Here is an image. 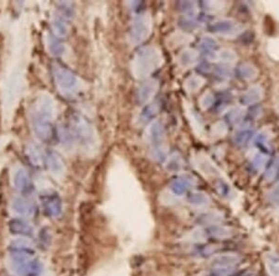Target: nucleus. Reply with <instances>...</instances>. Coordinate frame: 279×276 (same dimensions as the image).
Returning <instances> with one entry per match:
<instances>
[{"label":"nucleus","mask_w":279,"mask_h":276,"mask_svg":"<svg viewBox=\"0 0 279 276\" xmlns=\"http://www.w3.org/2000/svg\"><path fill=\"white\" fill-rule=\"evenodd\" d=\"M160 49L154 46L141 48L130 62V72L136 79H145L163 64Z\"/></svg>","instance_id":"1"},{"label":"nucleus","mask_w":279,"mask_h":276,"mask_svg":"<svg viewBox=\"0 0 279 276\" xmlns=\"http://www.w3.org/2000/svg\"><path fill=\"white\" fill-rule=\"evenodd\" d=\"M73 134L82 151L93 156L99 149V139L94 126L82 115H75L72 119Z\"/></svg>","instance_id":"2"},{"label":"nucleus","mask_w":279,"mask_h":276,"mask_svg":"<svg viewBox=\"0 0 279 276\" xmlns=\"http://www.w3.org/2000/svg\"><path fill=\"white\" fill-rule=\"evenodd\" d=\"M54 81L60 93L66 98L77 96L82 89V82L67 68L54 64L52 66Z\"/></svg>","instance_id":"3"},{"label":"nucleus","mask_w":279,"mask_h":276,"mask_svg":"<svg viewBox=\"0 0 279 276\" xmlns=\"http://www.w3.org/2000/svg\"><path fill=\"white\" fill-rule=\"evenodd\" d=\"M153 31V18L152 15L145 11L136 15L132 20L129 40L132 45H139L145 42L149 38Z\"/></svg>","instance_id":"4"},{"label":"nucleus","mask_w":279,"mask_h":276,"mask_svg":"<svg viewBox=\"0 0 279 276\" xmlns=\"http://www.w3.org/2000/svg\"><path fill=\"white\" fill-rule=\"evenodd\" d=\"M57 108L52 97L47 93H42L37 98L31 113L32 120L52 123L56 116Z\"/></svg>","instance_id":"5"},{"label":"nucleus","mask_w":279,"mask_h":276,"mask_svg":"<svg viewBox=\"0 0 279 276\" xmlns=\"http://www.w3.org/2000/svg\"><path fill=\"white\" fill-rule=\"evenodd\" d=\"M12 270L20 276H37L41 272V264L29 255L12 254Z\"/></svg>","instance_id":"6"},{"label":"nucleus","mask_w":279,"mask_h":276,"mask_svg":"<svg viewBox=\"0 0 279 276\" xmlns=\"http://www.w3.org/2000/svg\"><path fill=\"white\" fill-rule=\"evenodd\" d=\"M211 31L222 37L233 38L240 33L242 26L233 20L222 19L213 22L211 26Z\"/></svg>","instance_id":"7"},{"label":"nucleus","mask_w":279,"mask_h":276,"mask_svg":"<svg viewBox=\"0 0 279 276\" xmlns=\"http://www.w3.org/2000/svg\"><path fill=\"white\" fill-rule=\"evenodd\" d=\"M159 89V82L156 79H149L139 86L137 90V101L141 105L148 104L152 101Z\"/></svg>","instance_id":"8"},{"label":"nucleus","mask_w":279,"mask_h":276,"mask_svg":"<svg viewBox=\"0 0 279 276\" xmlns=\"http://www.w3.org/2000/svg\"><path fill=\"white\" fill-rule=\"evenodd\" d=\"M165 137L164 125L159 120H154L151 122L145 130V138L146 143L152 144L153 147L160 145L163 142Z\"/></svg>","instance_id":"9"},{"label":"nucleus","mask_w":279,"mask_h":276,"mask_svg":"<svg viewBox=\"0 0 279 276\" xmlns=\"http://www.w3.org/2000/svg\"><path fill=\"white\" fill-rule=\"evenodd\" d=\"M12 210L20 216L32 217L35 214V206L32 202L23 197H15L11 203Z\"/></svg>","instance_id":"10"},{"label":"nucleus","mask_w":279,"mask_h":276,"mask_svg":"<svg viewBox=\"0 0 279 276\" xmlns=\"http://www.w3.org/2000/svg\"><path fill=\"white\" fill-rule=\"evenodd\" d=\"M42 203L44 205L45 210L48 215L57 217L63 211V204L57 195L53 193H45L42 198Z\"/></svg>","instance_id":"11"},{"label":"nucleus","mask_w":279,"mask_h":276,"mask_svg":"<svg viewBox=\"0 0 279 276\" xmlns=\"http://www.w3.org/2000/svg\"><path fill=\"white\" fill-rule=\"evenodd\" d=\"M46 164L49 172L55 177H61L65 172L64 163L55 152H48L46 155Z\"/></svg>","instance_id":"12"},{"label":"nucleus","mask_w":279,"mask_h":276,"mask_svg":"<svg viewBox=\"0 0 279 276\" xmlns=\"http://www.w3.org/2000/svg\"><path fill=\"white\" fill-rule=\"evenodd\" d=\"M13 184L20 192L26 193L32 190L29 176L23 170H18L15 171L13 175Z\"/></svg>","instance_id":"13"},{"label":"nucleus","mask_w":279,"mask_h":276,"mask_svg":"<svg viewBox=\"0 0 279 276\" xmlns=\"http://www.w3.org/2000/svg\"><path fill=\"white\" fill-rule=\"evenodd\" d=\"M10 249L12 254H22V255L32 256L34 253V245L28 239H16L10 243Z\"/></svg>","instance_id":"14"},{"label":"nucleus","mask_w":279,"mask_h":276,"mask_svg":"<svg viewBox=\"0 0 279 276\" xmlns=\"http://www.w3.org/2000/svg\"><path fill=\"white\" fill-rule=\"evenodd\" d=\"M9 228L11 234L20 236H31L34 233L33 227L22 219H12L9 223Z\"/></svg>","instance_id":"15"},{"label":"nucleus","mask_w":279,"mask_h":276,"mask_svg":"<svg viewBox=\"0 0 279 276\" xmlns=\"http://www.w3.org/2000/svg\"><path fill=\"white\" fill-rule=\"evenodd\" d=\"M159 110H160L159 103L155 102V103L148 104L139 114V118H138L139 124L145 125L151 122L155 117V115L158 114Z\"/></svg>","instance_id":"16"},{"label":"nucleus","mask_w":279,"mask_h":276,"mask_svg":"<svg viewBox=\"0 0 279 276\" xmlns=\"http://www.w3.org/2000/svg\"><path fill=\"white\" fill-rule=\"evenodd\" d=\"M208 58L223 64H234L237 60V55L231 48H221L218 51L210 53Z\"/></svg>","instance_id":"17"},{"label":"nucleus","mask_w":279,"mask_h":276,"mask_svg":"<svg viewBox=\"0 0 279 276\" xmlns=\"http://www.w3.org/2000/svg\"><path fill=\"white\" fill-rule=\"evenodd\" d=\"M198 57L199 56L196 50L193 48H184L178 56V63L183 68H189L193 66L197 63Z\"/></svg>","instance_id":"18"},{"label":"nucleus","mask_w":279,"mask_h":276,"mask_svg":"<svg viewBox=\"0 0 279 276\" xmlns=\"http://www.w3.org/2000/svg\"><path fill=\"white\" fill-rule=\"evenodd\" d=\"M263 97V89L259 86H253L245 91L241 102L245 105H252L259 103Z\"/></svg>","instance_id":"19"},{"label":"nucleus","mask_w":279,"mask_h":276,"mask_svg":"<svg viewBox=\"0 0 279 276\" xmlns=\"http://www.w3.org/2000/svg\"><path fill=\"white\" fill-rule=\"evenodd\" d=\"M239 261V257L234 254H225L214 257L212 265L216 268H231Z\"/></svg>","instance_id":"20"},{"label":"nucleus","mask_w":279,"mask_h":276,"mask_svg":"<svg viewBox=\"0 0 279 276\" xmlns=\"http://www.w3.org/2000/svg\"><path fill=\"white\" fill-rule=\"evenodd\" d=\"M164 166L168 171H180L183 167V157L179 152H173L166 159Z\"/></svg>","instance_id":"21"},{"label":"nucleus","mask_w":279,"mask_h":276,"mask_svg":"<svg viewBox=\"0 0 279 276\" xmlns=\"http://www.w3.org/2000/svg\"><path fill=\"white\" fill-rule=\"evenodd\" d=\"M205 79L200 76H191L184 81V88L189 93H194L198 91L204 85H205Z\"/></svg>","instance_id":"22"},{"label":"nucleus","mask_w":279,"mask_h":276,"mask_svg":"<svg viewBox=\"0 0 279 276\" xmlns=\"http://www.w3.org/2000/svg\"><path fill=\"white\" fill-rule=\"evenodd\" d=\"M258 69L250 64H242L237 68V75L244 80H253L258 76Z\"/></svg>","instance_id":"23"},{"label":"nucleus","mask_w":279,"mask_h":276,"mask_svg":"<svg viewBox=\"0 0 279 276\" xmlns=\"http://www.w3.org/2000/svg\"><path fill=\"white\" fill-rule=\"evenodd\" d=\"M47 48L49 54L54 57H60L64 53V46L59 41L57 38L48 37L47 38Z\"/></svg>","instance_id":"24"},{"label":"nucleus","mask_w":279,"mask_h":276,"mask_svg":"<svg viewBox=\"0 0 279 276\" xmlns=\"http://www.w3.org/2000/svg\"><path fill=\"white\" fill-rule=\"evenodd\" d=\"M265 265L271 276H279V256L268 253L265 256Z\"/></svg>","instance_id":"25"},{"label":"nucleus","mask_w":279,"mask_h":276,"mask_svg":"<svg viewBox=\"0 0 279 276\" xmlns=\"http://www.w3.org/2000/svg\"><path fill=\"white\" fill-rule=\"evenodd\" d=\"M26 155L34 166L39 167L42 165L43 162V155L40 151L39 147L35 144H29L27 149H26Z\"/></svg>","instance_id":"26"},{"label":"nucleus","mask_w":279,"mask_h":276,"mask_svg":"<svg viewBox=\"0 0 279 276\" xmlns=\"http://www.w3.org/2000/svg\"><path fill=\"white\" fill-rule=\"evenodd\" d=\"M193 180L192 178H181V179H178L176 181H174L172 184V189L174 191V193L178 194V195H181L184 193L188 188H190V186L193 185Z\"/></svg>","instance_id":"27"},{"label":"nucleus","mask_w":279,"mask_h":276,"mask_svg":"<svg viewBox=\"0 0 279 276\" xmlns=\"http://www.w3.org/2000/svg\"><path fill=\"white\" fill-rule=\"evenodd\" d=\"M51 28H52L53 33L55 34V36L57 38H66L68 34H69V28H68L67 24L60 18H55V19L52 20Z\"/></svg>","instance_id":"28"},{"label":"nucleus","mask_w":279,"mask_h":276,"mask_svg":"<svg viewBox=\"0 0 279 276\" xmlns=\"http://www.w3.org/2000/svg\"><path fill=\"white\" fill-rule=\"evenodd\" d=\"M178 7L183 14L187 15V17L194 16L198 11V5L193 1H181L178 4Z\"/></svg>","instance_id":"29"},{"label":"nucleus","mask_w":279,"mask_h":276,"mask_svg":"<svg viewBox=\"0 0 279 276\" xmlns=\"http://www.w3.org/2000/svg\"><path fill=\"white\" fill-rule=\"evenodd\" d=\"M253 135V131L250 127H245L242 128L240 130H238V132L235 135L234 137V142L236 145H246L247 143L250 142L251 137Z\"/></svg>","instance_id":"30"},{"label":"nucleus","mask_w":279,"mask_h":276,"mask_svg":"<svg viewBox=\"0 0 279 276\" xmlns=\"http://www.w3.org/2000/svg\"><path fill=\"white\" fill-rule=\"evenodd\" d=\"M190 203L195 207H206L211 203L210 197L204 192H193L189 197Z\"/></svg>","instance_id":"31"},{"label":"nucleus","mask_w":279,"mask_h":276,"mask_svg":"<svg viewBox=\"0 0 279 276\" xmlns=\"http://www.w3.org/2000/svg\"><path fill=\"white\" fill-rule=\"evenodd\" d=\"M244 116V110L241 107H235L227 114V119L233 125L238 124Z\"/></svg>","instance_id":"32"},{"label":"nucleus","mask_w":279,"mask_h":276,"mask_svg":"<svg viewBox=\"0 0 279 276\" xmlns=\"http://www.w3.org/2000/svg\"><path fill=\"white\" fill-rule=\"evenodd\" d=\"M203 9L210 12H218L223 10L224 3L221 1H204L201 3Z\"/></svg>","instance_id":"33"},{"label":"nucleus","mask_w":279,"mask_h":276,"mask_svg":"<svg viewBox=\"0 0 279 276\" xmlns=\"http://www.w3.org/2000/svg\"><path fill=\"white\" fill-rule=\"evenodd\" d=\"M212 236L216 238H228L232 234L231 230L222 226H214L211 229Z\"/></svg>","instance_id":"34"},{"label":"nucleus","mask_w":279,"mask_h":276,"mask_svg":"<svg viewBox=\"0 0 279 276\" xmlns=\"http://www.w3.org/2000/svg\"><path fill=\"white\" fill-rule=\"evenodd\" d=\"M186 113L188 114V118L190 119V122L192 124L193 128H197L199 130L200 133V129H202V125H201V121L199 119V116L195 113L194 110H193V108L189 107V108H185Z\"/></svg>","instance_id":"35"},{"label":"nucleus","mask_w":279,"mask_h":276,"mask_svg":"<svg viewBox=\"0 0 279 276\" xmlns=\"http://www.w3.org/2000/svg\"><path fill=\"white\" fill-rule=\"evenodd\" d=\"M167 154V147L164 146L162 144L160 145H157V146H154L151 150V152H150V155L151 157L156 160V161H159V160H162L164 157L166 156Z\"/></svg>","instance_id":"36"},{"label":"nucleus","mask_w":279,"mask_h":276,"mask_svg":"<svg viewBox=\"0 0 279 276\" xmlns=\"http://www.w3.org/2000/svg\"><path fill=\"white\" fill-rule=\"evenodd\" d=\"M214 95L212 94V92L208 91V92H205L200 100H199V105L201 107L202 110H208L212 107L213 104H214Z\"/></svg>","instance_id":"37"},{"label":"nucleus","mask_w":279,"mask_h":276,"mask_svg":"<svg viewBox=\"0 0 279 276\" xmlns=\"http://www.w3.org/2000/svg\"><path fill=\"white\" fill-rule=\"evenodd\" d=\"M266 162H267V157L264 154H258L253 158L251 162V167L254 170L260 171L265 167Z\"/></svg>","instance_id":"38"},{"label":"nucleus","mask_w":279,"mask_h":276,"mask_svg":"<svg viewBox=\"0 0 279 276\" xmlns=\"http://www.w3.org/2000/svg\"><path fill=\"white\" fill-rule=\"evenodd\" d=\"M226 133H227V126L224 124L223 122H218V123L212 126V136L217 137V138H221Z\"/></svg>","instance_id":"39"},{"label":"nucleus","mask_w":279,"mask_h":276,"mask_svg":"<svg viewBox=\"0 0 279 276\" xmlns=\"http://www.w3.org/2000/svg\"><path fill=\"white\" fill-rule=\"evenodd\" d=\"M217 41L212 37H205L201 39L199 46L205 51H211L217 46Z\"/></svg>","instance_id":"40"},{"label":"nucleus","mask_w":279,"mask_h":276,"mask_svg":"<svg viewBox=\"0 0 279 276\" xmlns=\"http://www.w3.org/2000/svg\"><path fill=\"white\" fill-rule=\"evenodd\" d=\"M255 143L258 147H260L261 149L269 151V139L267 138V136L265 134H260V136H257V138L255 140Z\"/></svg>","instance_id":"41"},{"label":"nucleus","mask_w":279,"mask_h":276,"mask_svg":"<svg viewBox=\"0 0 279 276\" xmlns=\"http://www.w3.org/2000/svg\"><path fill=\"white\" fill-rule=\"evenodd\" d=\"M181 26L185 30H193L198 26V22L195 20L192 19L191 17L184 18L180 21Z\"/></svg>","instance_id":"42"},{"label":"nucleus","mask_w":279,"mask_h":276,"mask_svg":"<svg viewBox=\"0 0 279 276\" xmlns=\"http://www.w3.org/2000/svg\"><path fill=\"white\" fill-rule=\"evenodd\" d=\"M215 72L218 76H221L222 78H230L233 76V71L227 66L217 67Z\"/></svg>","instance_id":"43"},{"label":"nucleus","mask_w":279,"mask_h":276,"mask_svg":"<svg viewBox=\"0 0 279 276\" xmlns=\"http://www.w3.org/2000/svg\"><path fill=\"white\" fill-rule=\"evenodd\" d=\"M269 200L274 206L279 207V183L271 191L269 194Z\"/></svg>","instance_id":"44"},{"label":"nucleus","mask_w":279,"mask_h":276,"mask_svg":"<svg viewBox=\"0 0 279 276\" xmlns=\"http://www.w3.org/2000/svg\"><path fill=\"white\" fill-rule=\"evenodd\" d=\"M217 189L219 191V192H220L221 194H223V195H225V194L227 193V191H229L228 186H227L225 183L221 182V181H220V182L217 184Z\"/></svg>","instance_id":"45"},{"label":"nucleus","mask_w":279,"mask_h":276,"mask_svg":"<svg viewBox=\"0 0 279 276\" xmlns=\"http://www.w3.org/2000/svg\"><path fill=\"white\" fill-rule=\"evenodd\" d=\"M275 166H276V170H277V173H278V177L279 178V160L275 162Z\"/></svg>","instance_id":"46"}]
</instances>
